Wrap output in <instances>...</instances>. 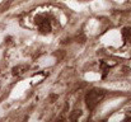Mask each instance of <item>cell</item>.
<instances>
[{
    "label": "cell",
    "mask_w": 131,
    "mask_h": 122,
    "mask_svg": "<svg viewBox=\"0 0 131 122\" xmlns=\"http://www.w3.org/2000/svg\"><path fill=\"white\" fill-rule=\"evenodd\" d=\"M103 95H104V93H103L102 90H98V89H93V90H90V92L87 94V97H85L87 106L90 108V109H93V108L99 103V101L103 98Z\"/></svg>",
    "instance_id": "1"
},
{
    "label": "cell",
    "mask_w": 131,
    "mask_h": 122,
    "mask_svg": "<svg viewBox=\"0 0 131 122\" xmlns=\"http://www.w3.org/2000/svg\"><path fill=\"white\" fill-rule=\"evenodd\" d=\"M27 70H28V66H27V65H19V66H15V68L13 69V75H17V76L23 75L24 71H27Z\"/></svg>",
    "instance_id": "2"
}]
</instances>
